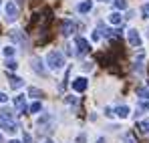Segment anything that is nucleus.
Returning <instances> with one entry per match:
<instances>
[{
  "instance_id": "obj_16",
  "label": "nucleus",
  "mask_w": 149,
  "mask_h": 143,
  "mask_svg": "<svg viewBox=\"0 0 149 143\" xmlns=\"http://www.w3.org/2000/svg\"><path fill=\"white\" fill-rule=\"evenodd\" d=\"M139 129H141L143 133H149V119L141 121V123H139Z\"/></svg>"
},
{
  "instance_id": "obj_2",
  "label": "nucleus",
  "mask_w": 149,
  "mask_h": 143,
  "mask_svg": "<svg viewBox=\"0 0 149 143\" xmlns=\"http://www.w3.org/2000/svg\"><path fill=\"white\" fill-rule=\"evenodd\" d=\"M47 65H49L50 69H61L63 65H65V57L58 52V50H50L49 54H47Z\"/></svg>"
},
{
  "instance_id": "obj_22",
  "label": "nucleus",
  "mask_w": 149,
  "mask_h": 143,
  "mask_svg": "<svg viewBox=\"0 0 149 143\" xmlns=\"http://www.w3.org/2000/svg\"><path fill=\"white\" fill-rule=\"evenodd\" d=\"M28 95H30V97H32V95H34V97H40V95H42V91H38V89H30V91H28Z\"/></svg>"
},
{
  "instance_id": "obj_26",
  "label": "nucleus",
  "mask_w": 149,
  "mask_h": 143,
  "mask_svg": "<svg viewBox=\"0 0 149 143\" xmlns=\"http://www.w3.org/2000/svg\"><path fill=\"white\" fill-rule=\"evenodd\" d=\"M0 103H6V95L4 93H0Z\"/></svg>"
},
{
  "instance_id": "obj_12",
  "label": "nucleus",
  "mask_w": 149,
  "mask_h": 143,
  "mask_svg": "<svg viewBox=\"0 0 149 143\" xmlns=\"http://www.w3.org/2000/svg\"><path fill=\"white\" fill-rule=\"evenodd\" d=\"M12 38H14L20 47H24V45H26V38L22 36V32H14V34H12Z\"/></svg>"
},
{
  "instance_id": "obj_30",
  "label": "nucleus",
  "mask_w": 149,
  "mask_h": 143,
  "mask_svg": "<svg viewBox=\"0 0 149 143\" xmlns=\"http://www.w3.org/2000/svg\"><path fill=\"white\" fill-rule=\"evenodd\" d=\"M10 143H18V141H10Z\"/></svg>"
},
{
  "instance_id": "obj_21",
  "label": "nucleus",
  "mask_w": 149,
  "mask_h": 143,
  "mask_svg": "<svg viewBox=\"0 0 149 143\" xmlns=\"http://www.w3.org/2000/svg\"><path fill=\"white\" fill-rule=\"evenodd\" d=\"M139 97H141V99H147V101H149V91H147V89H139Z\"/></svg>"
},
{
  "instance_id": "obj_24",
  "label": "nucleus",
  "mask_w": 149,
  "mask_h": 143,
  "mask_svg": "<svg viewBox=\"0 0 149 143\" xmlns=\"http://www.w3.org/2000/svg\"><path fill=\"white\" fill-rule=\"evenodd\" d=\"M87 141V135H79V137H77V143H85Z\"/></svg>"
},
{
  "instance_id": "obj_19",
  "label": "nucleus",
  "mask_w": 149,
  "mask_h": 143,
  "mask_svg": "<svg viewBox=\"0 0 149 143\" xmlns=\"http://www.w3.org/2000/svg\"><path fill=\"white\" fill-rule=\"evenodd\" d=\"M16 67H18V65H16V61H12V59H8V61H6V69H10V71H14Z\"/></svg>"
},
{
  "instance_id": "obj_9",
  "label": "nucleus",
  "mask_w": 149,
  "mask_h": 143,
  "mask_svg": "<svg viewBox=\"0 0 149 143\" xmlns=\"http://www.w3.org/2000/svg\"><path fill=\"white\" fill-rule=\"evenodd\" d=\"M14 107L18 109V111H26V105H24V95H18L14 99Z\"/></svg>"
},
{
  "instance_id": "obj_1",
  "label": "nucleus",
  "mask_w": 149,
  "mask_h": 143,
  "mask_svg": "<svg viewBox=\"0 0 149 143\" xmlns=\"http://www.w3.org/2000/svg\"><path fill=\"white\" fill-rule=\"evenodd\" d=\"M0 129H4V131H8V133H14V131H16V123L12 121V113L6 111V109L0 113Z\"/></svg>"
},
{
  "instance_id": "obj_6",
  "label": "nucleus",
  "mask_w": 149,
  "mask_h": 143,
  "mask_svg": "<svg viewBox=\"0 0 149 143\" xmlns=\"http://www.w3.org/2000/svg\"><path fill=\"white\" fill-rule=\"evenodd\" d=\"M127 38H129V45H131V47H139V45H141V38H139V32H137V30H129Z\"/></svg>"
},
{
  "instance_id": "obj_25",
  "label": "nucleus",
  "mask_w": 149,
  "mask_h": 143,
  "mask_svg": "<svg viewBox=\"0 0 149 143\" xmlns=\"http://www.w3.org/2000/svg\"><path fill=\"white\" fill-rule=\"evenodd\" d=\"M30 141H32V137H30L28 133H24V143H30Z\"/></svg>"
},
{
  "instance_id": "obj_4",
  "label": "nucleus",
  "mask_w": 149,
  "mask_h": 143,
  "mask_svg": "<svg viewBox=\"0 0 149 143\" xmlns=\"http://www.w3.org/2000/svg\"><path fill=\"white\" fill-rule=\"evenodd\" d=\"M74 45H77V48H79V54H87V52L91 50L89 43H87L85 38H81V36H77V38H74Z\"/></svg>"
},
{
  "instance_id": "obj_20",
  "label": "nucleus",
  "mask_w": 149,
  "mask_h": 143,
  "mask_svg": "<svg viewBox=\"0 0 149 143\" xmlns=\"http://www.w3.org/2000/svg\"><path fill=\"white\" fill-rule=\"evenodd\" d=\"M125 143H137L135 135H133V133H127V135H125Z\"/></svg>"
},
{
  "instance_id": "obj_14",
  "label": "nucleus",
  "mask_w": 149,
  "mask_h": 143,
  "mask_svg": "<svg viewBox=\"0 0 149 143\" xmlns=\"http://www.w3.org/2000/svg\"><path fill=\"white\" fill-rule=\"evenodd\" d=\"M32 63H34V65H32V67H34V71L38 73V75H45V69L40 67V61H38V59H34Z\"/></svg>"
},
{
  "instance_id": "obj_29",
  "label": "nucleus",
  "mask_w": 149,
  "mask_h": 143,
  "mask_svg": "<svg viewBox=\"0 0 149 143\" xmlns=\"http://www.w3.org/2000/svg\"><path fill=\"white\" fill-rule=\"evenodd\" d=\"M0 143H2V135H0Z\"/></svg>"
},
{
  "instance_id": "obj_27",
  "label": "nucleus",
  "mask_w": 149,
  "mask_h": 143,
  "mask_svg": "<svg viewBox=\"0 0 149 143\" xmlns=\"http://www.w3.org/2000/svg\"><path fill=\"white\" fill-rule=\"evenodd\" d=\"M141 107H143V109H149V101H143V103H141Z\"/></svg>"
},
{
  "instance_id": "obj_17",
  "label": "nucleus",
  "mask_w": 149,
  "mask_h": 143,
  "mask_svg": "<svg viewBox=\"0 0 149 143\" xmlns=\"http://www.w3.org/2000/svg\"><path fill=\"white\" fill-rule=\"evenodd\" d=\"M40 109H42V105H40V103H38V101H36V103H32V105H30V113H38V111H40Z\"/></svg>"
},
{
  "instance_id": "obj_3",
  "label": "nucleus",
  "mask_w": 149,
  "mask_h": 143,
  "mask_svg": "<svg viewBox=\"0 0 149 143\" xmlns=\"http://www.w3.org/2000/svg\"><path fill=\"white\" fill-rule=\"evenodd\" d=\"M16 16H18L16 4H14V2H8V4H6V20H8V22H14Z\"/></svg>"
},
{
  "instance_id": "obj_7",
  "label": "nucleus",
  "mask_w": 149,
  "mask_h": 143,
  "mask_svg": "<svg viewBox=\"0 0 149 143\" xmlns=\"http://www.w3.org/2000/svg\"><path fill=\"white\" fill-rule=\"evenodd\" d=\"M74 28H77V26H74V22H71V20H65L63 26H61V30H63L65 36H71V34L74 32Z\"/></svg>"
},
{
  "instance_id": "obj_34",
  "label": "nucleus",
  "mask_w": 149,
  "mask_h": 143,
  "mask_svg": "<svg viewBox=\"0 0 149 143\" xmlns=\"http://www.w3.org/2000/svg\"><path fill=\"white\" fill-rule=\"evenodd\" d=\"M49 143H52V141H49Z\"/></svg>"
},
{
  "instance_id": "obj_31",
  "label": "nucleus",
  "mask_w": 149,
  "mask_h": 143,
  "mask_svg": "<svg viewBox=\"0 0 149 143\" xmlns=\"http://www.w3.org/2000/svg\"><path fill=\"white\" fill-rule=\"evenodd\" d=\"M103 2H107V0H103Z\"/></svg>"
},
{
  "instance_id": "obj_5",
  "label": "nucleus",
  "mask_w": 149,
  "mask_h": 143,
  "mask_svg": "<svg viewBox=\"0 0 149 143\" xmlns=\"http://www.w3.org/2000/svg\"><path fill=\"white\" fill-rule=\"evenodd\" d=\"M73 89L77 91V93H83V91H87V79H83V77L74 79V81H73Z\"/></svg>"
},
{
  "instance_id": "obj_28",
  "label": "nucleus",
  "mask_w": 149,
  "mask_h": 143,
  "mask_svg": "<svg viewBox=\"0 0 149 143\" xmlns=\"http://www.w3.org/2000/svg\"><path fill=\"white\" fill-rule=\"evenodd\" d=\"M97 143H105V139H103V137H101V139H99V141H97Z\"/></svg>"
},
{
  "instance_id": "obj_32",
  "label": "nucleus",
  "mask_w": 149,
  "mask_h": 143,
  "mask_svg": "<svg viewBox=\"0 0 149 143\" xmlns=\"http://www.w3.org/2000/svg\"><path fill=\"white\" fill-rule=\"evenodd\" d=\"M0 4H2V0H0Z\"/></svg>"
},
{
  "instance_id": "obj_13",
  "label": "nucleus",
  "mask_w": 149,
  "mask_h": 143,
  "mask_svg": "<svg viewBox=\"0 0 149 143\" xmlns=\"http://www.w3.org/2000/svg\"><path fill=\"white\" fill-rule=\"evenodd\" d=\"M109 22L111 24H121V14H119V12H113V14L109 16Z\"/></svg>"
},
{
  "instance_id": "obj_11",
  "label": "nucleus",
  "mask_w": 149,
  "mask_h": 143,
  "mask_svg": "<svg viewBox=\"0 0 149 143\" xmlns=\"http://www.w3.org/2000/svg\"><path fill=\"white\" fill-rule=\"evenodd\" d=\"M10 85H12L14 89H20V87L24 85V81H22L20 77H10Z\"/></svg>"
},
{
  "instance_id": "obj_8",
  "label": "nucleus",
  "mask_w": 149,
  "mask_h": 143,
  "mask_svg": "<svg viewBox=\"0 0 149 143\" xmlns=\"http://www.w3.org/2000/svg\"><path fill=\"white\" fill-rule=\"evenodd\" d=\"M91 8H93V2H91V0H83V2H79V12L85 14V12H89Z\"/></svg>"
},
{
  "instance_id": "obj_18",
  "label": "nucleus",
  "mask_w": 149,
  "mask_h": 143,
  "mask_svg": "<svg viewBox=\"0 0 149 143\" xmlns=\"http://www.w3.org/2000/svg\"><path fill=\"white\" fill-rule=\"evenodd\" d=\"M115 8L117 10H123V8H127V2L125 0H115Z\"/></svg>"
},
{
  "instance_id": "obj_10",
  "label": "nucleus",
  "mask_w": 149,
  "mask_h": 143,
  "mask_svg": "<svg viewBox=\"0 0 149 143\" xmlns=\"http://www.w3.org/2000/svg\"><path fill=\"white\" fill-rule=\"evenodd\" d=\"M115 113H117L121 119H125V117H129V107L121 105V107H117V109H115Z\"/></svg>"
},
{
  "instance_id": "obj_15",
  "label": "nucleus",
  "mask_w": 149,
  "mask_h": 143,
  "mask_svg": "<svg viewBox=\"0 0 149 143\" xmlns=\"http://www.w3.org/2000/svg\"><path fill=\"white\" fill-rule=\"evenodd\" d=\"M2 52H4V57H8V59H10V57L16 52V48H14V47H4V50H2Z\"/></svg>"
},
{
  "instance_id": "obj_23",
  "label": "nucleus",
  "mask_w": 149,
  "mask_h": 143,
  "mask_svg": "<svg viewBox=\"0 0 149 143\" xmlns=\"http://www.w3.org/2000/svg\"><path fill=\"white\" fill-rule=\"evenodd\" d=\"M143 16H145V18H149V2L143 6Z\"/></svg>"
},
{
  "instance_id": "obj_33",
  "label": "nucleus",
  "mask_w": 149,
  "mask_h": 143,
  "mask_svg": "<svg viewBox=\"0 0 149 143\" xmlns=\"http://www.w3.org/2000/svg\"><path fill=\"white\" fill-rule=\"evenodd\" d=\"M147 34H149V30H147Z\"/></svg>"
}]
</instances>
